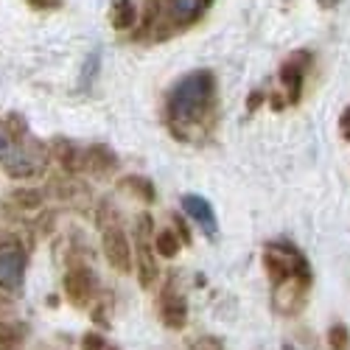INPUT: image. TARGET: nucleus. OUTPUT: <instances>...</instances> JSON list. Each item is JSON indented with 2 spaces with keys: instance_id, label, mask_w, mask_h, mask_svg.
Here are the masks:
<instances>
[{
  "instance_id": "obj_11",
  "label": "nucleus",
  "mask_w": 350,
  "mask_h": 350,
  "mask_svg": "<svg viewBox=\"0 0 350 350\" xmlns=\"http://www.w3.org/2000/svg\"><path fill=\"white\" fill-rule=\"evenodd\" d=\"M84 168H90L96 177H109V174H115V168H118V154H115L109 146L96 143L84 152Z\"/></svg>"
},
{
  "instance_id": "obj_12",
  "label": "nucleus",
  "mask_w": 350,
  "mask_h": 350,
  "mask_svg": "<svg viewBox=\"0 0 350 350\" xmlns=\"http://www.w3.org/2000/svg\"><path fill=\"white\" fill-rule=\"evenodd\" d=\"M109 23H112L115 31H129V28H135V23H137V6L132 0H115L112 12H109Z\"/></svg>"
},
{
  "instance_id": "obj_28",
  "label": "nucleus",
  "mask_w": 350,
  "mask_h": 350,
  "mask_svg": "<svg viewBox=\"0 0 350 350\" xmlns=\"http://www.w3.org/2000/svg\"><path fill=\"white\" fill-rule=\"evenodd\" d=\"M107 350H118V347H109V345H107Z\"/></svg>"
},
{
  "instance_id": "obj_24",
  "label": "nucleus",
  "mask_w": 350,
  "mask_h": 350,
  "mask_svg": "<svg viewBox=\"0 0 350 350\" xmlns=\"http://www.w3.org/2000/svg\"><path fill=\"white\" fill-rule=\"evenodd\" d=\"M191 350H221V347H219V342H216V339L205 336V339H199L196 345H191Z\"/></svg>"
},
{
  "instance_id": "obj_20",
  "label": "nucleus",
  "mask_w": 350,
  "mask_h": 350,
  "mask_svg": "<svg viewBox=\"0 0 350 350\" xmlns=\"http://www.w3.org/2000/svg\"><path fill=\"white\" fill-rule=\"evenodd\" d=\"M12 149H14V137L9 135V129L3 124H0V163L12 154Z\"/></svg>"
},
{
  "instance_id": "obj_9",
  "label": "nucleus",
  "mask_w": 350,
  "mask_h": 350,
  "mask_svg": "<svg viewBox=\"0 0 350 350\" xmlns=\"http://www.w3.org/2000/svg\"><path fill=\"white\" fill-rule=\"evenodd\" d=\"M62 286H65V295H68V300H70L73 306L93 303L96 291H98V280H96L93 269H87V267H73V269L65 275Z\"/></svg>"
},
{
  "instance_id": "obj_15",
  "label": "nucleus",
  "mask_w": 350,
  "mask_h": 350,
  "mask_svg": "<svg viewBox=\"0 0 350 350\" xmlns=\"http://www.w3.org/2000/svg\"><path fill=\"white\" fill-rule=\"evenodd\" d=\"M9 205H14L17 211H37L42 208V202H45V193L37 191V188H17L9 193Z\"/></svg>"
},
{
  "instance_id": "obj_1",
  "label": "nucleus",
  "mask_w": 350,
  "mask_h": 350,
  "mask_svg": "<svg viewBox=\"0 0 350 350\" xmlns=\"http://www.w3.org/2000/svg\"><path fill=\"white\" fill-rule=\"evenodd\" d=\"M216 104V76L211 70H191L174 81L165 98V118L174 135H183V126L199 124Z\"/></svg>"
},
{
  "instance_id": "obj_26",
  "label": "nucleus",
  "mask_w": 350,
  "mask_h": 350,
  "mask_svg": "<svg viewBox=\"0 0 350 350\" xmlns=\"http://www.w3.org/2000/svg\"><path fill=\"white\" fill-rule=\"evenodd\" d=\"M317 3L323 6V9H336V6H339V0H317Z\"/></svg>"
},
{
  "instance_id": "obj_17",
  "label": "nucleus",
  "mask_w": 350,
  "mask_h": 350,
  "mask_svg": "<svg viewBox=\"0 0 350 350\" xmlns=\"http://www.w3.org/2000/svg\"><path fill=\"white\" fill-rule=\"evenodd\" d=\"M328 347L331 350H350V331H347V325L336 323V325L328 328Z\"/></svg>"
},
{
  "instance_id": "obj_7",
  "label": "nucleus",
  "mask_w": 350,
  "mask_h": 350,
  "mask_svg": "<svg viewBox=\"0 0 350 350\" xmlns=\"http://www.w3.org/2000/svg\"><path fill=\"white\" fill-rule=\"evenodd\" d=\"M211 3L213 0H165V28L168 31H183V28L199 23L202 14L211 9Z\"/></svg>"
},
{
  "instance_id": "obj_3",
  "label": "nucleus",
  "mask_w": 350,
  "mask_h": 350,
  "mask_svg": "<svg viewBox=\"0 0 350 350\" xmlns=\"http://www.w3.org/2000/svg\"><path fill=\"white\" fill-rule=\"evenodd\" d=\"M154 230V221L149 213H140L137 224H135V267H137V280L143 288L154 286L160 269H157V258H154V247L149 244V236Z\"/></svg>"
},
{
  "instance_id": "obj_19",
  "label": "nucleus",
  "mask_w": 350,
  "mask_h": 350,
  "mask_svg": "<svg viewBox=\"0 0 350 350\" xmlns=\"http://www.w3.org/2000/svg\"><path fill=\"white\" fill-rule=\"evenodd\" d=\"M81 350H107V342H104L101 334L90 331V334H84V336H81Z\"/></svg>"
},
{
  "instance_id": "obj_2",
  "label": "nucleus",
  "mask_w": 350,
  "mask_h": 350,
  "mask_svg": "<svg viewBox=\"0 0 350 350\" xmlns=\"http://www.w3.org/2000/svg\"><path fill=\"white\" fill-rule=\"evenodd\" d=\"M101 247H104V258L107 264L118 272V275H126L132 267H135V252H132V244H129V236L124 224L118 221V213L112 211V205H104L101 208Z\"/></svg>"
},
{
  "instance_id": "obj_14",
  "label": "nucleus",
  "mask_w": 350,
  "mask_h": 350,
  "mask_svg": "<svg viewBox=\"0 0 350 350\" xmlns=\"http://www.w3.org/2000/svg\"><path fill=\"white\" fill-rule=\"evenodd\" d=\"M118 188H124V191L135 193V196H137L140 202H146V205H152V202L157 199V191H154L152 180H146V177H137V174H129V177H124V180L118 183Z\"/></svg>"
},
{
  "instance_id": "obj_10",
  "label": "nucleus",
  "mask_w": 350,
  "mask_h": 350,
  "mask_svg": "<svg viewBox=\"0 0 350 350\" xmlns=\"http://www.w3.org/2000/svg\"><path fill=\"white\" fill-rule=\"evenodd\" d=\"M180 205H183V213H185L191 221H196L208 239L216 236L219 221H216V213H213L211 202H208L205 196H199V193H185V196L180 199Z\"/></svg>"
},
{
  "instance_id": "obj_8",
  "label": "nucleus",
  "mask_w": 350,
  "mask_h": 350,
  "mask_svg": "<svg viewBox=\"0 0 350 350\" xmlns=\"http://www.w3.org/2000/svg\"><path fill=\"white\" fill-rule=\"evenodd\" d=\"M160 319L163 325L171 328V331H183L188 325V303H185V295L180 291L177 283H165L163 295H160Z\"/></svg>"
},
{
  "instance_id": "obj_21",
  "label": "nucleus",
  "mask_w": 350,
  "mask_h": 350,
  "mask_svg": "<svg viewBox=\"0 0 350 350\" xmlns=\"http://www.w3.org/2000/svg\"><path fill=\"white\" fill-rule=\"evenodd\" d=\"M174 224H177V230H174V232L180 236V241H183V244H191V230H188V224L183 221V216H174Z\"/></svg>"
},
{
  "instance_id": "obj_6",
  "label": "nucleus",
  "mask_w": 350,
  "mask_h": 350,
  "mask_svg": "<svg viewBox=\"0 0 350 350\" xmlns=\"http://www.w3.org/2000/svg\"><path fill=\"white\" fill-rule=\"evenodd\" d=\"M311 65V53L308 51H295L288 59L280 65V84L288 96V104H297L303 98V84H306V73Z\"/></svg>"
},
{
  "instance_id": "obj_27",
  "label": "nucleus",
  "mask_w": 350,
  "mask_h": 350,
  "mask_svg": "<svg viewBox=\"0 0 350 350\" xmlns=\"http://www.w3.org/2000/svg\"><path fill=\"white\" fill-rule=\"evenodd\" d=\"M280 350H297V347H295V345H283Z\"/></svg>"
},
{
  "instance_id": "obj_23",
  "label": "nucleus",
  "mask_w": 350,
  "mask_h": 350,
  "mask_svg": "<svg viewBox=\"0 0 350 350\" xmlns=\"http://www.w3.org/2000/svg\"><path fill=\"white\" fill-rule=\"evenodd\" d=\"M267 101V93H260V90H255V93H250V98H247V109L250 112H255L260 104Z\"/></svg>"
},
{
  "instance_id": "obj_16",
  "label": "nucleus",
  "mask_w": 350,
  "mask_h": 350,
  "mask_svg": "<svg viewBox=\"0 0 350 350\" xmlns=\"http://www.w3.org/2000/svg\"><path fill=\"white\" fill-rule=\"evenodd\" d=\"M180 250H183V241H180V236L174 232L171 227H165V230H160L157 236H154V252L160 255V258H177L180 255Z\"/></svg>"
},
{
  "instance_id": "obj_13",
  "label": "nucleus",
  "mask_w": 350,
  "mask_h": 350,
  "mask_svg": "<svg viewBox=\"0 0 350 350\" xmlns=\"http://www.w3.org/2000/svg\"><path fill=\"white\" fill-rule=\"evenodd\" d=\"M28 336V328L23 323H9L0 319V350H20Z\"/></svg>"
},
{
  "instance_id": "obj_22",
  "label": "nucleus",
  "mask_w": 350,
  "mask_h": 350,
  "mask_svg": "<svg viewBox=\"0 0 350 350\" xmlns=\"http://www.w3.org/2000/svg\"><path fill=\"white\" fill-rule=\"evenodd\" d=\"M339 132L345 140H350V107L342 109V118H339Z\"/></svg>"
},
{
  "instance_id": "obj_18",
  "label": "nucleus",
  "mask_w": 350,
  "mask_h": 350,
  "mask_svg": "<svg viewBox=\"0 0 350 350\" xmlns=\"http://www.w3.org/2000/svg\"><path fill=\"white\" fill-rule=\"evenodd\" d=\"M143 6H146V9H143V34H149L152 28L157 25V20H160L163 3H160V0H146Z\"/></svg>"
},
{
  "instance_id": "obj_25",
  "label": "nucleus",
  "mask_w": 350,
  "mask_h": 350,
  "mask_svg": "<svg viewBox=\"0 0 350 350\" xmlns=\"http://www.w3.org/2000/svg\"><path fill=\"white\" fill-rule=\"evenodd\" d=\"M283 107H286V98H283L280 93H275V96H272V109H283Z\"/></svg>"
},
{
  "instance_id": "obj_4",
  "label": "nucleus",
  "mask_w": 350,
  "mask_h": 350,
  "mask_svg": "<svg viewBox=\"0 0 350 350\" xmlns=\"http://www.w3.org/2000/svg\"><path fill=\"white\" fill-rule=\"evenodd\" d=\"M25 267H28V255L23 244L14 239L0 241V288L20 291L25 280Z\"/></svg>"
},
{
  "instance_id": "obj_5",
  "label": "nucleus",
  "mask_w": 350,
  "mask_h": 350,
  "mask_svg": "<svg viewBox=\"0 0 350 350\" xmlns=\"http://www.w3.org/2000/svg\"><path fill=\"white\" fill-rule=\"evenodd\" d=\"M42 160H45V154H42V149H40L37 143H23V140H17L14 149H12V154L3 160V168H6L9 177L25 180V177H34V174L42 168Z\"/></svg>"
}]
</instances>
